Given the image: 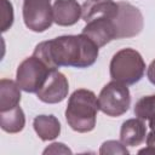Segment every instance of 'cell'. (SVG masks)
<instances>
[{"label": "cell", "instance_id": "obj_9", "mask_svg": "<svg viewBox=\"0 0 155 155\" xmlns=\"http://www.w3.org/2000/svg\"><path fill=\"white\" fill-rule=\"evenodd\" d=\"M113 18L101 17L86 22L82 29V34L88 36L98 47H103L111 40L116 39L115 28L113 24Z\"/></svg>", "mask_w": 155, "mask_h": 155}, {"label": "cell", "instance_id": "obj_11", "mask_svg": "<svg viewBox=\"0 0 155 155\" xmlns=\"http://www.w3.org/2000/svg\"><path fill=\"white\" fill-rule=\"evenodd\" d=\"M147 126L142 119H128L122 122L120 140L127 147H137L145 140Z\"/></svg>", "mask_w": 155, "mask_h": 155}, {"label": "cell", "instance_id": "obj_8", "mask_svg": "<svg viewBox=\"0 0 155 155\" xmlns=\"http://www.w3.org/2000/svg\"><path fill=\"white\" fill-rule=\"evenodd\" d=\"M68 91L69 84L65 75L54 69L48 74L44 86L36 92V96L44 103L54 104L65 99V97L68 96Z\"/></svg>", "mask_w": 155, "mask_h": 155}, {"label": "cell", "instance_id": "obj_14", "mask_svg": "<svg viewBox=\"0 0 155 155\" xmlns=\"http://www.w3.org/2000/svg\"><path fill=\"white\" fill-rule=\"evenodd\" d=\"M21 87L17 82L8 79H1L0 81V111L10 110L21 102Z\"/></svg>", "mask_w": 155, "mask_h": 155}, {"label": "cell", "instance_id": "obj_17", "mask_svg": "<svg viewBox=\"0 0 155 155\" xmlns=\"http://www.w3.org/2000/svg\"><path fill=\"white\" fill-rule=\"evenodd\" d=\"M1 7V31L5 33L13 24V6L8 0H0Z\"/></svg>", "mask_w": 155, "mask_h": 155}, {"label": "cell", "instance_id": "obj_19", "mask_svg": "<svg viewBox=\"0 0 155 155\" xmlns=\"http://www.w3.org/2000/svg\"><path fill=\"white\" fill-rule=\"evenodd\" d=\"M57 154V153H62V154H71V150L69 148H67L63 143H52L48 148H46L44 150V154Z\"/></svg>", "mask_w": 155, "mask_h": 155}, {"label": "cell", "instance_id": "obj_16", "mask_svg": "<svg viewBox=\"0 0 155 155\" xmlns=\"http://www.w3.org/2000/svg\"><path fill=\"white\" fill-rule=\"evenodd\" d=\"M133 111L138 119L148 120V121L154 119L155 117V94L144 96L140 99H138Z\"/></svg>", "mask_w": 155, "mask_h": 155}, {"label": "cell", "instance_id": "obj_1", "mask_svg": "<svg viewBox=\"0 0 155 155\" xmlns=\"http://www.w3.org/2000/svg\"><path fill=\"white\" fill-rule=\"evenodd\" d=\"M98 46L85 34L62 35L36 45L33 54L50 69L59 67L87 68L98 58Z\"/></svg>", "mask_w": 155, "mask_h": 155}, {"label": "cell", "instance_id": "obj_4", "mask_svg": "<svg viewBox=\"0 0 155 155\" xmlns=\"http://www.w3.org/2000/svg\"><path fill=\"white\" fill-rule=\"evenodd\" d=\"M99 110L108 116L117 117L124 115L131 105V94L127 85L119 81L108 82L98 96Z\"/></svg>", "mask_w": 155, "mask_h": 155}, {"label": "cell", "instance_id": "obj_5", "mask_svg": "<svg viewBox=\"0 0 155 155\" xmlns=\"http://www.w3.org/2000/svg\"><path fill=\"white\" fill-rule=\"evenodd\" d=\"M52 71L41 59L35 57L25 58L17 68L16 73V82L28 93H36L45 84L48 74Z\"/></svg>", "mask_w": 155, "mask_h": 155}, {"label": "cell", "instance_id": "obj_7", "mask_svg": "<svg viewBox=\"0 0 155 155\" xmlns=\"http://www.w3.org/2000/svg\"><path fill=\"white\" fill-rule=\"evenodd\" d=\"M23 21L28 29L42 33L53 23L51 0H23Z\"/></svg>", "mask_w": 155, "mask_h": 155}, {"label": "cell", "instance_id": "obj_18", "mask_svg": "<svg viewBox=\"0 0 155 155\" xmlns=\"http://www.w3.org/2000/svg\"><path fill=\"white\" fill-rule=\"evenodd\" d=\"M130 151L127 150L126 145L122 144L121 142L117 140H107L102 144L101 149H99V154L104 155V154H122V155H127Z\"/></svg>", "mask_w": 155, "mask_h": 155}, {"label": "cell", "instance_id": "obj_13", "mask_svg": "<svg viewBox=\"0 0 155 155\" xmlns=\"http://www.w3.org/2000/svg\"><path fill=\"white\" fill-rule=\"evenodd\" d=\"M34 130L41 140L56 139L61 133V124L54 115H38L33 121Z\"/></svg>", "mask_w": 155, "mask_h": 155}, {"label": "cell", "instance_id": "obj_20", "mask_svg": "<svg viewBox=\"0 0 155 155\" xmlns=\"http://www.w3.org/2000/svg\"><path fill=\"white\" fill-rule=\"evenodd\" d=\"M149 127H150L151 131H150V133H149V134L147 136V138H145L147 145L155 149V117L149 121Z\"/></svg>", "mask_w": 155, "mask_h": 155}, {"label": "cell", "instance_id": "obj_15", "mask_svg": "<svg viewBox=\"0 0 155 155\" xmlns=\"http://www.w3.org/2000/svg\"><path fill=\"white\" fill-rule=\"evenodd\" d=\"M0 125L1 128L7 133H18L24 128L25 116L19 105L6 110L0 111Z\"/></svg>", "mask_w": 155, "mask_h": 155}, {"label": "cell", "instance_id": "obj_6", "mask_svg": "<svg viewBox=\"0 0 155 155\" xmlns=\"http://www.w3.org/2000/svg\"><path fill=\"white\" fill-rule=\"evenodd\" d=\"M111 21L116 39L136 36L142 31L144 25L142 12L136 6L125 1L117 2V12Z\"/></svg>", "mask_w": 155, "mask_h": 155}, {"label": "cell", "instance_id": "obj_2", "mask_svg": "<svg viewBox=\"0 0 155 155\" xmlns=\"http://www.w3.org/2000/svg\"><path fill=\"white\" fill-rule=\"evenodd\" d=\"M98 110L99 105L96 94L90 90L79 88L69 97L65 120L71 130L86 133L94 128Z\"/></svg>", "mask_w": 155, "mask_h": 155}, {"label": "cell", "instance_id": "obj_10", "mask_svg": "<svg viewBox=\"0 0 155 155\" xmlns=\"http://www.w3.org/2000/svg\"><path fill=\"white\" fill-rule=\"evenodd\" d=\"M53 22L62 27L75 24L82 16V7L76 0H56L52 6Z\"/></svg>", "mask_w": 155, "mask_h": 155}, {"label": "cell", "instance_id": "obj_21", "mask_svg": "<svg viewBox=\"0 0 155 155\" xmlns=\"http://www.w3.org/2000/svg\"><path fill=\"white\" fill-rule=\"evenodd\" d=\"M147 75H148V79L149 81L155 85V59L150 63V65L148 67V70H147Z\"/></svg>", "mask_w": 155, "mask_h": 155}, {"label": "cell", "instance_id": "obj_12", "mask_svg": "<svg viewBox=\"0 0 155 155\" xmlns=\"http://www.w3.org/2000/svg\"><path fill=\"white\" fill-rule=\"evenodd\" d=\"M82 19L88 22L94 18H114L117 12V2L113 0H86L82 4Z\"/></svg>", "mask_w": 155, "mask_h": 155}, {"label": "cell", "instance_id": "obj_3", "mask_svg": "<svg viewBox=\"0 0 155 155\" xmlns=\"http://www.w3.org/2000/svg\"><path fill=\"white\" fill-rule=\"evenodd\" d=\"M110 78L125 85L138 82L145 71V62L142 54L133 48H122L117 51L109 65Z\"/></svg>", "mask_w": 155, "mask_h": 155}]
</instances>
